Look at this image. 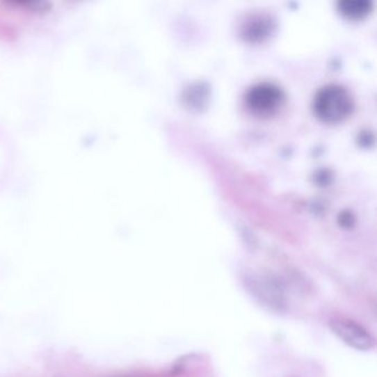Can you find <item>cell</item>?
Wrapping results in <instances>:
<instances>
[{
  "instance_id": "cell-6",
  "label": "cell",
  "mask_w": 377,
  "mask_h": 377,
  "mask_svg": "<svg viewBox=\"0 0 377 377\" xmlns=\"http://www.w3.org/2000/svg\"><path fill=\"white\" fill-rule=\"evenodd\" d=\"M337 8L343 16L351 19H360L372 10L373 3L369 0H341Z\"/></svg>"
},
{
  "instance_id": "cell-3",
  "label": "cell",
  "mask_w": 377,
  "mask_h": 377,
  "mask_svg": "<svg viewBox=\"0 0 377 377\" xmlns=\"http://www.w3.org/2000/svg\"><path fill=\"white\" fill-rule=\"evenodd\" d=\"M247 287L255 298L273 310H282L286 307V298L282 286L270 275H251L247 279Z\"/></svg>"
},
{
  "instance_id": "cell-1",
  "label": "cell",
  "mask_w": 377,
  "mask_h": 377,
  "mask_svg": "<svg viewBox=\"0 0 377 377\" xmlns=\"http://www.w3.org/2000/svg\"><path fill=\"white\" fill-rule=\"evenodd\" d=\"M312 106L319 119L335 125L348 119L353 112V95L342 84H326L315 93Z\"/></svg>"
},
{
  "instance_id": "cell-5",
  "label": "cell",
  "mask_w": 377,
  "mask_h": 377,
  "mask_svg": "<svg viewBox=\"0 0 377 377\" xmlns=\"http://www.w3.org/2000/svg\"><path fill=\"white\" fill-rule=\"evenodd\" d=\"M275 28L273 18L264 13H253L241 24V35L246 40L259 42L269 38Z\"/></svg>"
},
{
  "instance_id": "cell-4",
  "label": "cell",
  "mask_w": 377,
  "mask_h": 377,
  "mask_svg": "<svg viewBox=\"0 0 377 377\" xmlns=\"http://www.w3.org/2000/svg\"><path fill=\"white\" fill-rule=\"evenodd\" d=\"M332 331L342 342L358 351L374 348V337L363 326L348 318H335L330 322Z\"/></svg>"
},
{
  "instance_id": "cell-2",
  "label": "cell",
  "mask_w": 377,
  "mask_h": 377,
  "mask_svg": "<svg viewBox=\"0 0 377 377\" xmlns=\"http://www.w3.org/2000/svg\"><path fill=\"white\" fill-rule=\"evenodd\" d=\"M286 102V95L281 86L273 82L252 84L246 91L245 103L251 113L260 118L275 115Z\"/></svg>"
}]
</instances>
